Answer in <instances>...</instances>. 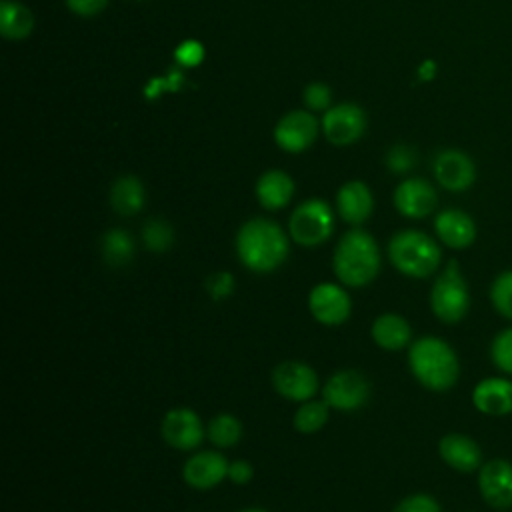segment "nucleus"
<instances>
[{
	"label": "nucleus",
	"instance_id": "nucleus-1",
	"mask_svg": "<svg viewBox=\"0 0 512 512\" xmlns=\"http://www.w3.org/2000/svg\"><path fill=\"white\" fill-rule=\"evenodd\" d=\"M290 252L286 232L268 218L244 222L236 234V254L244 268L268 274L280 268Z\"/></svg>",
	"mask_w": 512,
	"mask_h": 512
},
{
	"label": "nucleus",
	"instance_id": "nucleus-2",
	"mask_svg": "<svg viewBox=\"0 0 512 512\" xmlns=\"http://www.w3.org/2000/svg\"><path fill=\"white\" fill-rule=\"evenodd\" d=\"M408 366L412 376L432 392L450 390L460 376V362L452 346L436 336H422L410 344Z\"/></svg>",
	"mask_w": 512,
	"mask_h": 512
},
{
	"label": "nucleus",
	"instance_id": "nucleus-3",
	"mask_svg": "<svg viewBox=\"0 0 512 512\" xmlns=\"http://www.w3.org/2000/svg\"><path fill=\"white\" fill-rule=\"evenodd\" d=\"M380 260V248L374 236L354 228L340 236L332 256V270L344 286L362 288L378 276Z\"/></svg>",
	"mask_w": 512,
	"mask_h": 512
},
{
	"label": "nucleus",
	"instance_id": "nucleus-4",
	"mask_svg": "<svg viewBox=\"0 0 512 512\" xmlns=\"http://www.w3.org/2000/svg\"><path fill=\"white\" fill-rule=\"evenodd\" d=\"M388 260L404 276L428 278L438 270L442 252L432 236L420 230H400L388 242Z\"/></svg>",
	"mask_w": 512,
	"mask_h": 512
},
{
	"label": "nucleus",
	"instance_id": "nucleus-5",
	"mask_svg": "<svg viewBox=\"0 0 512 512\" xmlns=\"http://www.w3.org/2000/svg\"><path fill=\"white\" fill-rule=\"evenodd\" d=\"M430 308L434 316L446 324H456L468 314L470 292L456 260H450L434 280L430 290Z\"/></svg>",
	"mask_w": 512,
	"mask_h": 512
},
{
	"label": "nucleus",
	"instance_id": "nucleus-6",
	"mask_svg": "<svg viewBox=\"0 0 512 512\" xmlns=\"http://www.w3.org/2000/svg\"><path fill=\"white\" fill-rule=\"evenodd\" d=\"M332 230H334L332 208L318 198H310L298 204L288 220L290 238L304 248L320 246L330 238Z\"/></svg>",
	"mask_w": 512,
	"mask_h": 512
},
{
	"label": "nucleus",
	"instance_id": "nucleus-7",
	"mask_svg": "<svg viewBox=\"0 0 512 512\" xmlns=\"http://www.w3.org/2000/svg\"><path fill=\"white\" fill-rule=\"evenodd\" d=\"M370 398V384L358 370H338L322 386V400L340 412H354Z\"/></svg>",
	"mask_w": 512,
	"mask_h": 512
},
{
	"label": "nucleus",
	"instance_id": "nucleus-8",
	"mask_svg": "<svg viewBox=\"0 0 512 512\" xmlns=\"http://www.w3.org/2000/svg\"><path fill=\"white\" fill-rule=\"evenodd\" d=\"M274 390L292 402H306L318 392V374L300 360H284L272 370Z\"/></svg>",
	"mask_w": 512,
	"mask_h": 512
},
{
	"label": "nucleus",
	"instance_id": "nucleus-9",
	"mask_svg": "<svg viewBox=\"0 0 512 512\" xmlns=\"http://www.w3.org/2000/svg\"><path fill=\"white\" fill-rule=\"evenodd\" d=\"M160 434L164 442L176 450H194L202 444L206 430L200 416L190 408H172L164 414L160 424Z\"/></svg>",
	"mask_w": 512,
	"mask_h": 512
},
{
	"label": "nucleus",
	"instance_id": "nucleus-10",
	"mask_svg": "<svg viewBox=\"0 0 512 512\" xmlns=\"http://www.w3.org/2000/svg\"><path fill=\"white\" fill-rule=\"evenodd\" d=\"M308 308L316 322L324 326H338L348 320L352 312V300L342 286L334 282H322L310 290Z\"/></svg>",
	"mask_w": 512,
	"mask_h": 512
},
{
	"label": "nucleus",
	"instance_id": "nucleus-11",
	"mask_svg": "<svg viewBox=\"0 0 512 512\" xmlns=\"http://www.w3.org/2000/svg\"><path fill=\"white\" fill-rule=\"evenodd\" d=\"M478 488L484 502L496 510L512 508V462L492 458L480 466Z\"/></svg>",
	"mask_w": 512,
	"mask_h": 512
},
{
	"label": "nucleus",
	"instance_id": "nucleus-12",
	"mask_svg": "<svg viewBox=\"0 0 512 512\" xmlns=\"http://www.w3.org/2000/svg\"><path fill=\"white\" fill-rule=\"evenodd\" d=\"M228 460L216 450H202L192 454L182 468L184 482L194 490H212L228 478Z\"/></svg>",
	"mask_w": 512,
	"mask_h": 512
},
{
	"label": "nucleus",
	"instance_id": "nucleus-13",
	"mask_svg": "<svg viewBox=\"0 0 512 512\" xmlns=\"http://www.w3.org/2000/svg\"><path fill=\"white\" fill-rule=\"evenodd\" d=\"M322 128L332 144L346 146L362 136L366 128V116L356 104H340L324 114Z\"/></svg>",
	"mask_w": 512,
	"mask_h": 512
},
{
	"label": "nucleus",
	"instance_id": "nucleus-14",
	"mask_svg": "<svg viewBox=\"0 0 512 512\" xmlns=\"http://www.w3.org/2000/svg\"><path fill=\"white\" fill-rule=\"evenodd\" d=\"M434 176L450 192L468 190L474 184L476 168L470 156L460 150H442L434 158Z\"/></svg>",
	"mask_w": 512,
	"mask_h": 512
},
{
	"label": "nucleus",
	"instance_id": "nucleus-15",
	"mask_svg": "<svg viewBox=\"0 0 512 512\" xmlns=\"http://www.w3.org/2000/svg\"><path fill=\"white\" fill-rule=\"evenodd\" d=\"M318 134V122L310 112L294 110L286 114L274 130V138L278 146L286 152H302L306 150Z\"/></svg>",
	"mask_w": 512,
	"mask_h": 512
},
{
	"label": "nucleus",
	"instance_id": "nucleus-16",
	"mask_svg": "<svg viewBox=\"0 0 512 512\" xmlns=\"http://www.w3.org/2000/svg\"><path fill=\"white\" fill-rule=\"evenodd\" d=\"M436 202V190L422 178H408L394 192V206L406 218H424L432 214Z\"/></svg>",
	"mask_w": 512,
	"mask_h": 512
},
{
	"label": "nucleus",
	"instance_id": "nucleus-17",
	"mask_svg": "<svg viewBox=\"0 0 512 512\" xmlns=\"http://www.w3.org/2000/svg\"><path fill=\"white\" fill-rule=\"evenodd\" d=\"M438 454L452 470L462 474L480 470L482 466V450L476 440L466 434L452 432L442 436L438 442Z\"/></svg>",
	"mask_w": 512,
	"mask_h": 512
},
{
	"label": "nucleus",
	"instance_id": "nucleus-18",
	"mask_svg": "<svg viewBox=\"0 0 512 512\" xmlns=\"http://www.w3.org/2000/svg\"><path fill=\"white\" fill-rule=\"evenodd\" d=\"M434 230L440 242L452 250H464L476 240L474 220L458 208H446L434 218Z\"/></svg>",
	"mask_w": 512,
	"mask_h": 512
},
{
	"label": "nucleus",
	"instance_id": "nucleus-19",
	"mask_svg": "<svg viewBox=\"0 0 512 512\" xmlns=\"http://www.w3.org/2000/svg\"><path fill=\"white\" fill-rule=\"evenodd\" d=\"M472 404L486 416H506L512 412V380L484 378L472 390Z\"/></svg>",
	"mask_w": 512,
	"mask_h": 512
},
{
	"label": "nucleus",
	"instance_id": "nucleus-20",
	"mask_svg": "<svg viewBox=\"0 0 512 512\" xmlns=\"http://www.w3.org/2000/svg\"><path fill=\"white\" fill-rule=\"evenodd\" d=\"M372 206V192L364 182H346L336 194V210L342 216V220L352 226L366 222L372 214Z\"/></svg>",
	"mask_w": 512,
	"mask_h": 512
},
{
	"label": "nucleus",
	"instance_id": "nucleus-21",
	"mask_svg": "<svg viewBox=\"0 0 512 512\" xmlns=\"http://www.w3.org/2000/svg\"><path fill=\"white\" fill-rule=\"evenodd\" d=\"M370 334H372V340L376 342V346L390 350V352L406 348L412 340V328H410L408 320L394 312L380 314L372 322Z\"/></svg>",
	"mask_w": 512,
	"mask_h": 512
},
{
	"label": "nucleus",
	"instance_id": "nucleus-22",
	"mask_svg": "<svg viewBox=\"0 0 512 512\" xmlns=\"http://www.w3.org/2000/svg\"><path fill=\"white\" fill-rule=\"evenodd\" d=\"M294 194L292 178L282 170H268L256 182V198L266 210L284 208Z\"/></svg>",
	"mask_w": 512,
	"mask_h": 512
},
{
	"label": "nucleus",
	"instance_id": "nucleus-23",
	"mask_svg": "<svg viewBox=\"0 0 512 512\" xmlns=\"http://www.w3.org/2000/svg\"><path fill=\"white\" fill-rule=\"evenodd\" d=\"M144 186L136 176H122L110 188V206L120 216H134L144 206Z\"/></svg>",
	"mask_w": 512,
	"mask_h": 512
},
{
	"label": "nucleus",
	"instance_id": "nucleus-24",
	"mask_svg": "<svg viewBox=\"0 0 512 512\" xmlns=\"http://www.w3.org/2000/svg\"><path fill=\"white\" fill-rule=\"evenodd\" d=\"M34 26L32 12L16 2V0H2L0 4V30L6 38H24L30 34Z\"/></svg>",
	"mask_w": 512,
	"mask_h": 512
},
{
	"label": "nucleus",
	"instance_id": "nucleus-25",
	"mask_svg": "<svg viewBox=\"0 0 512 512\" xmlns=\"http://www.w3.org/2000/svg\"><path fill=\"white\" fill-rule=\"evenodd\" d=\"M136 252L132 236L122 228H112L102 236V258L112 268H122L132 262Z\"/></svg>",
	"mask_w": 512,
	"mask_h": 512
},
{
	"label": "nucleus",
	"instance_id": "nucleus-26",
	"mask_svg": "<svg viewBox=\"0 0 512 512\" xmlns=\"http://www.w3.org/2000/svg\"><path fill=\"white\" fill-rule=\"evenodd\" d=\"M208 440L218 448H232L242 438V422L232 414H218L208 422Z\"/></svg>",
	"mask_w": 512,
	"mask_h": 512
},
{
	"label": "nucleus",
	"instance_id": "nucleus-27",
	"mask_svg": "<svg viewBox=\"0 0 512 512\" xmlns=\"http://www.w3.org/2000/svg\"><path fill=\"white\" fill-rule=\"evenodd\" d=\"M330 406L324 400H306L294 414V428L302 434H314L328 422Z\"/></svg>",
	"mask_w": 512,
	"mask_h": 512
},
{
	"label": "nucleus",
	"instance_id": "nucleus-28",
	"mask_svg": "<svg viewBox=\"0 0 512 512\" xmlns=\"http://www.w3.org/2000/svg\"><path fill=\"white\" fill-rule=\"evenodd\" d=\"M142 242L150 252H166L174 244V230L166 220H148L142 226Z\"/></svg>",
	"mask_w": 512,
	"mask_h": 512
},
{
	"label": "nucleus",
	"instance_id": "nucleus-29",
	"mask_svg": "<svg viewBox=\"0 0 512 512\" xmlns=\"http://www.w3.org/2000/svg\"><path fill=\"white\" fill-rule=\"evenodd\" d=\"M490 300L500 316L512 320V270H504L492 280Z\"/></svg>",
	"mask_w": 512,
	"mask_h": 512
},
{
	"label": "nucleus",
	"instance_id": "nucleus-30",
	"mask_svg": "<svg viewBox=\"0 0 512 512\" xmlns=\"http://www.w3.org/2000/svg\"><path fill=\"white\" fill-rule=\"evenodd\" d=\"M490 358L500 372L512 374V326L494 336L490 344Z\"/></svg>",
	"mask_w": 512,
	"mask_h": 512
},
{
	"label": "nucleus",
	"instance_id": "nucleus-31",
	"mask_svg": "<svg viewBox=\"0 0 512 512\" xmlns=\"http://www.w3.org/2000/svg\"><path fill=\"white\" fill-rule=\"evenodd\" d=\"M392 512H442L436 498L430 494H410L402 498Z\"/></svg>",
	"mask_w": 512,
	"mask_h": 512
},
{
	"label": "nucleus",
	"instance_id": "nucleus-32",
	"mask_svg": "<svg viewBox=\"0 0 512 512\" xmlns=\"http://www.w3.org/2000/svg\"><path fill=\"white\" fill-rule=\"evenodd\" d=\"M206 290L214 300H224L234 292V276L230 272H216L206 278Z\"/></svg>",
	"mask_w": 512,
	"mask_h": 512
},
{
	"label": "nucleus",
	"instance_id": "nucleus-33",
	"mask_svg": "<svg viewBox=\"0 0 512 512\" xmlns=\"http://www.w3.org/2000/svg\"><path fill=\"white\" fill-rule=\"evenodd\" d=\"M414 162H416L414 150L410 146H404V144L394 146L386 156V164L394 172H408L414 166Z\"/></svg>",
	"mask_w": 512,
	"mask_h": 512
},
{
	"label": "nucleus",
	"instance_id": "nucleus-34",
	"mask_svg": "<svg viewBox=\"0 0 512 512\" xmlns=\"http://www.w3.org/2000/svg\"><path fill=\"white\" fill-rule=\"evenodd\" d=\"M304 100H306V104H308L312 110H322V108H326L328 102H330V90H328L324 84H320V82L310 84V86L306 88V92H304Z\"/></svg>",
	"mask_w": 512,
	"mask_h": 512
},
{
	"label": "nucleus",
	"instance_id": "nucleus-35",
	"mask_svg": "<svg viewBox=\"0 0 512 512\" xmlns=\"http://www.w3.org/2000/svg\"><path fill=\"white\" fill-rule=\"evenodd\" d=\"M202 56H204L202 46L194 40H188V42L180 44V48L176 50V58L186 66H196L202 60Z\"/></svg>",
	"mask_w": 512,
	"mask_h": 512
},
{
	"label": "nucleus",
	"instance_id": "nucleus-36",
	"mask_svg": "<svg viewBox=\"0 0 512 512\" xmlns=\"http://www.w3.org/2000/svg\"><path fill=\"white\" fill-rule=\"evenodd\" d=\"M252 476H254V468H252V464L250 462H246V460H234V462H230V466H228V478L234 482V484H248L250 480H252Z\"/></svg>",
	"mask_w": 512,
	"mask_h": 512
},
{
	"label": "nucleus",
	"instance_id": "nucleus-37",
	"mask_svg": "<svg viewBox=\"0 0 512 512\" xmlns=\"http://www.w3.org/2000/svg\"><path fill=\"white\" fill-rule=\"evenodd\" d=\"M108 0H66L68 8L80 16H92L106 6Z\"/></svg>",
	"mask_w": 512,
	"mask_h": 512
},
{
	"label": "nucleus",
	"instance_id": "nucleus-38",
	"mask_svg": "<svg viewBox=\"0 0 512 512\" xmlns=\"http://www.w3.org/2000/svg\"><path fill=\"white\" fill-rule=\"evenodd\" d=\"M240 512H266L262 508H246V510H240Z\"/></svg>",
	"mask_w": 512,
	"mask_h": 512
}]
</instances>
